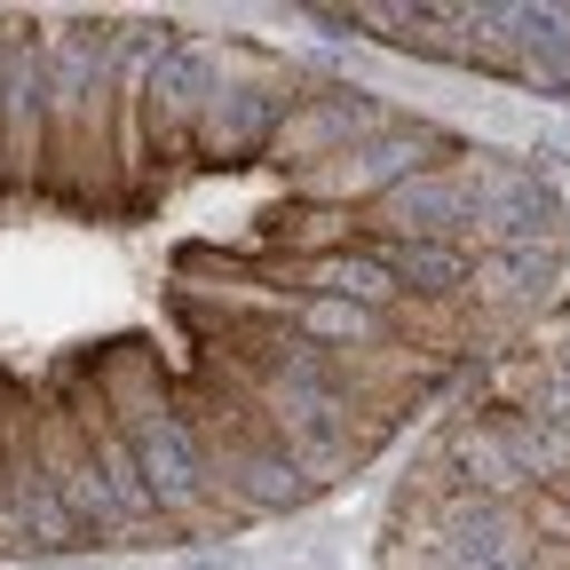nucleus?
I'll return each instance as SVG.
<instances>
[{
	"label": "nucleus",
	"instance_id": "2",
	"mask_svg": "<svg viewBox=\"0 0 570 570\" xmlns=\"http://www.w3.org/2000/svg\"><path fill=\"white\" fill-rule=\"evenodd\" d=\"M183 570H269L262 554H238V547H190Z\"/></svg>",
	"mask_w": 570,
	"mask_h": 570
},
{
	"label": "nucleus",
	"instance_id": "1",
	"mask_svg": "<svg viewBox=\"0 0 570 570\" xmlns=\"http://www.w3.org/2000/svg\"><path fill=\"white\" fill-rule=\"evenodd\" d=\"M412 302H483V254L452 246V238H381L373 246Z\"/></svg>",
	"mask_w": 570,
	"mask_h": 570
}]
</instances>
